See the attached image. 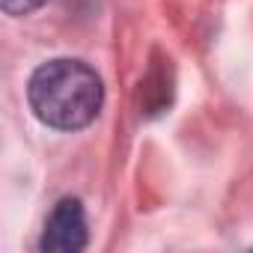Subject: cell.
I'll use <instances>...</instances> for the list:
<instances>
[{"instance_id":"obj_3","label":"cell","mask_w":253,"mask_h":253,"mask_svg":"<svg viewBox=\"0 0 253 253\" xmlns=\"http://www.w3.org/2000/svg\"><path fill=\"white\" fill-rule=\"evenodd\" d=\"M45 0H0L6 15H30L33 9H39Z\"/></svg>"},{"instance_id":"obj_2","label":"cell","mask_w":253,"mask_h":253,"mask_svg":"<svg viewBox=\"0 0 253 253\" xmlns=\"http://www.w3.org/2000/svg\"><path fill=\"white\" fill-rule=\"evenodd\" d=\"M86 241H89V229H86V214L81 200L63 197L45 223L39 247L51 253H78L86 247Z\"/></svg>"},{"instance_id":"obj_1","label":"cell","mask_w":253,"mask_h":253,"mask_svg":"<svg viewBox=\"0 0 253 253\" xmlns=\"http://www.w3.org/2000/svg\"><path fill=\"white\" fill-rule=\"evenodd\" d=\"M27 98L39 122L57 131H78L89 125L104 104V84L92 66L72 57L42 63L30 84Z\"/></svg>"}]
</instances>
